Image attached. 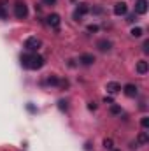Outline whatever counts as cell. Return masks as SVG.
Returning a JSON list of instances; mask_svg holds the SVG:
<instances>
[{"mask_svg":"<svg viewBox=\"0 0 149 151\" xmlns=\"http://www.w3.org/2000/svg\"><path fill=\"white\" fill-rule=\"evenodd\" d=\"M88 107H90L91 111H95V109H97V104H95V102H90V104H88Z\"/></svg>","mask_w":149,"mask_h":151,"instance_id":"obj_23","label":"cell"},{"mask_svg":"<svg viewBox=\"0 0 149 151\" xmlns=\"http://www.w3.org/2000/svg\"><path fill=\"white\" fill-rule=\"evenodd\" d=\"M88 32H91V34L93 32H98V27L97 25H88Z\"/></svg>","mask_w":149,"mask_h":151,"instance_id":"obj_21","label":"cell"},{"mask_svg":"<svg viewBox=\"0 0 149 151\" xmlns=\"http://www.w3.org/2000/svg\"><path fill=\"white\" fill-rule=\"evenodd\" d=\"M132 37H140L142 35V28H139V27H135V28H132Z\"/></svg>","mask_w":149,"mask_h":151,"instance_id":"obj_14","label":"cell"},{"mask_svg":"<svg viewBox=\"0 0 149 151\" xmlns=\"http://www.w3.org/2000/svg\"><path fill=\"white\" fill-rule=\"evenodd\" d=\"M140 125H142L144 128H148V127H149V118H148V116H144V118L140 119Z\"/></svg>","mask_w":149,"mask_h":151,"instance_id":"obj_17","label":"cell"},{"mask_svg":"<svg viewBox=\"0 0 149 151\" xmlns=\"http://www.w3.org/2000/svg\"><path fill=\"white\" fill-rule=\"evenodd\" d=\"M58 83H60V81H58V77H56V76H49V77H47V84H51V86H56Z\"/></svg>","mask_w":149,"mask_h":151,"instance_id":"obj_15","label":"cell"},{"mask_svg":"<svg viewBox=\"0 0 149 151\" xmlns=\"http://www.w3.org/2000/svg\"><path fill=\"white\" fill-rule=\"evenodd\" d=\"M135 12H137V14H146V12H148V0H137V4H135Z\"/></svg>","mask_w":149,"mask_h":151,"instance_id":"obj_7","label":"cell"},{"mask_svg":"<svg viewBox=\"0 0 149 151\" xmlns=\"http://www.w3.org/2000/svg\"><path fill=\"white\" fill-rule=\"evenodd\" d=\"M111 113H112V114H121V107L112 104V106H111Z\"/></svg>","mask_w":149,"mask_h":151,"instance_id":"obj_16","label":"cell"},{"mask_svg":"<svg viewBox=\"0 0 149 151\" xmlns=\"http://www.w3.org/2000/svg\"><path fill=\"white\" fill-rule=\"evenodd\" d=\"M40 46H42V40L39 37H28L25 40V49L27 51H37Z\"/></svg>","mask_w":149,"mask_h":151,"instance_id":"obj_3","label":"cell"},{"mask_svg":"<svg viewBox=\"0 0 149 151\" xmlns=\"http://www.w3.org/2000/svg\"><path fill=\"white\" fill-rule=\"evenodd\" d=\"M60 21H62V19H60L58 14H49V16H47V25L53 27V28H58V27H60Z\"/></svg>","mask_w":149,"mask_h":151,"instance_id":"obj_9","label":"cell"},{"mask_svg":"<svg viewBox=\"0 0 149 151\" xmlns=\"http://www.w3.org/2000/svg\"><path fill=\"white\" fill-rule=\"evenodd\" d=\"M28 111H30V113H35V107H34L32 104H28Z\"/></svg>","mask_w":149,"mask_h":151,"instance_id":"obj_29","label":"cell"},{"mask_svg":"<svg viewBox=\"0 0 149 151\" xmlns=\"http://www.w3.org/2000/svg\"><path fill=\"white\" fill-rule=\"evenodd\" d=\"M104 146H105L107 150H112V139H105V141H104Z\"/></svg>","mask_w":149,"mask_h":151,"instance_id":"obj_19","label":"cell"},{"mask_svg":"<svg viewBox=\"0 0 149 151\" xmlns=\"http://www.w3.org/2000/svg\"><path fill=\"white\" fill-rule=\"evenodd\" d=\"M58 84H60L62 88H67V86H69V81H62V83H58Z\"/></svg>","mask_w":149,"mask_h":151,"instance_id":"obj_26","label":"cell"},{"mask_svg":"<svg viewBox=\"0 0 149 151\" xmlns=\"http://www.w3.org/2000/svg\"><path fill=\"white\" fill-rule=\"evenodd\" d=\"M79 62H81L82 65H93V63H95V56H93V55H88V53H84V55H81Z\"/></svg>","mask_w":149,"mask_h":151,"instance_id":"obj_10","label":"cell"},{"mask_svg":"<svg viewBox=\"0 0 149 151\" xmlns=\"http://www.w3.org/2000/svg\"><path fill=\"white\" fill-rule=\"evenodd\" d=\"M107 91H109L111 95H116L117 91H121V84H119V83H116V81L107 83Z\"/></svg>","mask_w":149,"mask_h":151,"instance_id":"obj_11","label":"cell"},{"mask_svg":"<svg viewBox=\"0 0 149 151\" xmlns=\"http://www.w3.org/2000/svg\"><path fill=\"white\" fill-rule=\"evenodd\" d=\"M21 65L25 69H30V70H37L44 67V58L37 55V53H30V55H23L21 56Z\"/></svg>","mask_w":149,"mask_h":151,"instance_id":"obj_1","label":"cell"},{"mask_svg":"<svg viewBox=\"0 0 149 151\" xmlns=\"http://www.w3.org/2000/svg\"><path fill=\"white\" fill-rule=\"evenodd\" d=\"M148 70H149V63L146 60H140V62L137 63V72H139V74H146Z\"/></svg>","mask_w":149,"mask_h":151,"instance_id":"obj_12","label":"cell"},{"mask_svg":"<svg viewBox=\"0 0 149 151\" xmlns=\"http://www.w3.org/2000/svg\"><path fill=\"white\" fill-rule=\"evenodd\" d=\"M149 141V135H148V132H140L139 135H137V142L139 144H146Z\"/></svg>","mask_w":149,"mask_h":151,"instance_id":"obj_13","label":"cell"},{"mask_svg":"<svg viewBox=\"0 0 149 151\" xmlns=\"http://www.w3.org/2000/svg\"><path fill=\"white\" fill-rule=\"evenodd\" d=\"M58 107H60L62 111H67V102H65V100H60V102H58Z\"/></svg>","mask_w":149,"mask_h":151,"instance_id":"obj_18","label":"cell"},{"mask_svg":"<svg viewBox=\"0 0 149 151\" xmlns=\"http://www.w3.org/2000/svg\"><path fill=\"white\" fill-rule=\"evenodd\" d=\"M14 14H16L18 19H25L28 16V7L25 5V2H18L14 5Z\"/></svg>","mask_w":149,"mask_h":151,"instance_id":"obj_2","label":"cell"},{"mask_svg":"<svg viewBox=\"0 0 149 151\" xmlns=\"http://www.w3.org/2000/svg\"><path fill=\"white\" fill-rule=\"evenodd\" d=\"M88 12H90V5H88V4H79L77 9H75V12H74V18L79 21V19H81L84 14H88Z\"/></svg>","mask_w":149,"mask_h":151,"instance_id":"obj_4","label":"cell"},{"mask_svg":"<svg viewBox=\"0 0 149 151\" xmlns=\"http://www.w3.org/2000/svg\"><path fill=\"white\" fill-rule=\"evenodd\" d=\"M97 47L100 49V51H111V47H112V42L111 40H107V39H102V40H98L97 42Z\"/></svg>","mask_w":149,"mask_h":151,"instance_id":"obj_8","label":"cell"},{"mask_svg":"<svg viewBox=\"0 0 149 151\" xmlns=\"http://www.w3.org/2000/svg\"><path fill=\"white\" fill-rule=\"evenodd\" d=\"M142 51H144V53H149V40H144V44H142Z\"/></svg>","mask_w":149,"mask_h":151,"instance_id":"obj_22","label":"cell"},{"mask_svg":"<svg viewBox=\"0 0 149 151\" xmlns=\"http://www.w3.org/2000/svg\"><path fill=\"white\" fill-rule=\"evenodd\" d=\"M46 5H53V4H56V0H42Z\"/></svg>","mask_w":149,"mask_h":151,"instance_id":"obj_24","label":"cell"},{"mask_svg":"<svg viewBox=\"0 0 149 151\" xmlns=\"http://www.w3.org/2000/svg\"><path fill=\"white\" fill-rule=\"evenodd\" d=\"M91 11H93L95 14H100V12H102V7H95V9H91Z\"/></svg>","mask_w":149,"mask_h":151,"instance_id":"obj_25","label":"cell"},{"mask_svg":"<svg viewBox=\"0 0 149 151\" xmlns=\"http://www.w3.org/2000/svg\"><path fill=\"white\" fill-rule=\"evenodd\" d=\"M104 102H105V104H114V102H112V99H111V97H105V99H104Z\"/></svg>","mask_w":149,"mask_h":151,"instance_id":"obj_27","label":"cell"},{"mask_svg":"<svg viewBox=\"0 0 149 151\" xmlns=\"http://www.w3.org/2000/svg\"><path fill=\"white\" fill-rule=\"evenodd\" d=\"M112 151H121V150H112Z\"/></svg>","mask_w":149,"mask_h":151,"instance_id":"obj_30","label":"cell"},{"mask_svg":"<svg viewBox=\"0 0 149 151\" xmlns=\"http://www.w3.org/2000/svg\"><path fill=\"white\" fill-rule=\"evenodd\" d=\"M0 19H7V12H5V9L0 5Z\"/></svg>","mask_w":149,"mask_h":151,"instance_id":"obj_20","label":"cell"},{"mask_svg":"<svg viewBox=\"0 0 149 151\" xmlns=\"http://www.w3.org/2000/svg\"><path fill=\"white\" fill-rule=\"evenodd\" d=\"M123 91H125V95H126V97H137V93H139V88H137L135 84H125Z\"/></svg>","mask_w":149,"mask_h":151,"instance_id":"obj_6","label":"cell"},{"mask_svg":"<svg viewBox=\"0 0 149 151\" xmlns=\"http://www.w3.org/2000/svg\"><path fill=\"white\" fill-rule=\"evenodd\" d=\"M126 11H128L126 2H117V4L114 5V14H116V16H125Z\"/></svg>","mask_w":149,"mask_h":151,"instance_id":"obj_5","label":"cell"},{"mask_svg":"<svg viewBox=\"0 0 149 151\" xmlns=\"http://www.w3.org/2000/svg\"><path fill=\"white\" fill-rule=\"evenodd\" d=\"M128 21H130V23H133V21H135V14H132V16H128Z\"/></svg>","mask_w":149,"mask_h":151,"instance_id":"obj_28","label":"cell"}]
</instances>
